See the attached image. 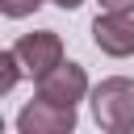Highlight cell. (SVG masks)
I'll list each match as a JSON object with an SVG mask.
<instances>
[{
    "label": "cell",
    "mask_w": 134,
    "mask_h": 134,
    "mask_svg": "<svg viewBox=\"0 0 134 134\" xmlns=\"http://www.w3.org/2000/svg\"><path fill=\"white\" fill-rule=\"evenodd\" d=\"M88 100H92V117H96L100 130H109V134H130L134 130V80L109 75L88 92Z\"/></svg>",
    "instance_id": "6da1fadb"
},
{
    "label": "cell",
    "mask_w": 134,
    "mask_h": 134,
    "mask_svg": "<svg viewBox=\"0 0 134 134\" xmlns=\"http://www.w3.org/2000/svg\"><path fill=\"white\" fill-rule=\"evenodd\" d=\"M13 50H17V59H21L25 75H34V84H38L46 71H54V67L63 63V38H59L54 29H34V34H21V38L13 42Z\"/></svg>",
    "instance_id": "7a4b0ae2"
},
{
    "label": "cell",
    "mask_w": 134,
    "mask_h": 134,
    "mask_svg": "<svg viewBox=\"0 0 134 134\" xmlns=\"http://www.w3.org/2000/svg\"><path fill=\"white\" fill-rule=\"evenodd\" d=\"M38 96L42 100H54V105H80L84 96H88V71L80 67V63H59L54 71H46L42 80H38Z\"/></svg>",
    "instance_id": "3957f363"
},
{
    "label": "cell",
    "mask_w": 134,
    "mask_h": 134,
    "mask_svg": "<svg viewBox=\"0 0 134 134\" xmlns=\"http://www.w3.org/2000/svg\"><path fill=\"white\" fill-rule=\"evenodd\" d=\"M17 130L21 134H71L75 130V109L38 96V100H29L17 113Z\"/></svg>",
    "instance_id": "277c9868"
},
{
    "label": "cell",
    "mask_w": 134,
    "mask_h": 134,
    "mask_svg": "<svg viewBox=\"0 0 134 134\" xmlns=\"http://www.w3.org/2000/svg\"><path fill=\"white\" fill-rule=\"evenodd\" d=\"M92 42L109 59H130L134 54V17L130 13H96L92 21Z\"/></svg>",
    "instance_id": "5b68a950"
},
{
    "label": "cell",
    "mask_w": 134,
    "mask_h": 134,
    "mask_svg": "<svg viewBox=\"0 0 134 134\" xmlns=\"http://www.w3.org/2000/svg\"><path fill=\"white\" fill-rule=\"evenodd\" d=\"M21 75H25V67H21V59H17V50L8 46V50L0 54V92H13Z\"/></svg>",
    "instance_id": "8992f818"
},
{
    "label": "cell",
    "mask_w": 134,
    "mask_h": 134,
    "mask_svg": "<svg viewBox=\"0 0 134 134\" xmlns=\"http://www.w3.org/2000/svg\"><path fill=\"white\" fill-rule=\"evenodd\" d=\"M46 0H0V13L4 17H29V13H38Z\"/></svg>",
    "instance_id": "52a82bcc"
},
{
    "label": "cell",
    "mask_w": 134,
    "mask_h": 134,
    "mask_svg": "<svg viewBox=\"0 0 134 134\" xmlns=\"http://www.w3.org/2000/svg\"><path fill=\"white\" fill-rule=\"evenodd\" d=\"M105 13H134V0H96Z\"/></svg>",
    "instance_id": "ba28073f"
},
{
    "label": "cell",
    "mask_w": 134,
    "mask_h": 134,
    "mask_svg": "<svg viewBox=\"0 0 134 134\" xmlns=\"http://www.w3.org/2000/svg\"><path fill=\"white\" fill-rule=\"evenodd\" d=\"M54 4H59V8H63V13H71V8H80V4H84V0H54Z\"/></svg>",
    "instance_id": "9c48e42d"
}]
</instances>
